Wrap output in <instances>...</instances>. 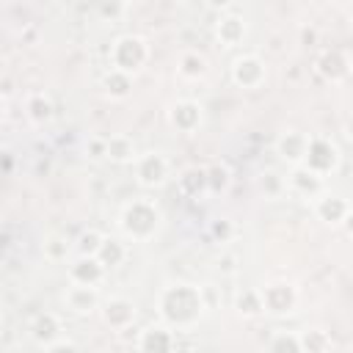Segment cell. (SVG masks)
I'll return each instance as SVG.
<instances>
[{
    "label": "cell",
    "mask_w": 353,
    "mask_h": 353,
    "mask_svg": "<svg viewBox=\"0 0 353 353\" xmlns=\"http://www.w3.org/2000/svg\"><path fill=\"white\" fill-rule=\"evenodd\" d=\"M154 309H157L160 323H165L174 331H188L199 325V320L207 314L204 287L193 281H168L160 287Z\"/></svg>",
    "instance_id": "6da1fadb"
},
{
    "label": "cell",
    "mask_w": 353,
    "mask_h": 353,
    "mask_svg": "<svg viewBox=\"0 0 353 353\" xmlns=\"http://www.w3.org/2000/svg\"><path fill=\"white\" fill-rule=\"evenodd\" d=\"M116 226L124 240L149 243L163 226V210L154 199H130L116 215Z\"/></svg>",
    "instance_id": "7a4b0ae2"
},
{
    "label": "cell",
    "mask_w": 353,
    "mask_h": 353,
    "mask_svg": "<svg viewBox=\"0 0 353 353\" xmlns=\"http://www.w3.org/2000/svg\"><path fill=\"white\" fill-rule=\"evenodd\" d=\"M152 58V47L149 41L141 36V33H121L113 39L110 44V52H108V61H110V69H119L124 74H141L146 69Z\"/></svg>",
    "instance_id": "3957f363"
},
{
    "label": "cell",
    "mask_w": 353,
    "mask_h": 353,
    "mask_svg": "<svg viewBox=\"0 0 353 353\" xmlns=\"http://www.w3.org/2000/svg\"><path fill=\"white\" fill-rule=\"evenodd\" d=\"M132 174L143 190H160L171 179V160L160 149L138 152L132 160Z\"/></svg>",
    "instance_id": "277c9868"
},
{
    "label": "cell",
    "mask_w": 353,
    "mask_h": 353,
    "mask_svg": "<svg viewBox=\"0 0 353 353\" xmlns=\"http://www.w3.org/2000/svg\"><path fill=\"white\" fill-rule=\"evenodd\" d=\"M303 165L320 176H331L342 165V149L331 135H309Z\"/></svg>",
    "instance_id": "5b68a950"
},
{
    "label": "cell",
    "mask_w": 353,
    "mask_h": 353,
    "mask_svg": "<svg viewBox=\"0 0 353 353\" xmlns=\"http://www.w3.org/2000/svg\"><path fill=\"white\" fill-rule=\"evenodd\" d=\"M259 295H262V309L273 317H287L298 309V301H301V292L292 281L287 279H276V281H268L265 287H259Z\"/></svg>",
    "instance_id": "8992f818"
},
{
    "label": "cell",
    "mask_w": 353,
    "mask_h": 353,
    "mask_svg": "<svg viewBox=\"0 0 353 353\" xmlns=\"http://www.w3.org/2000/svg\"><path fill=\"white\" fill-rule=\"evenodd\" d=\"M229 77L237 88L243 91H254V88H262L265 80H268V66L265 61L256 55V52H240L232 58L229 63Z\"/></svg>",
    "instance_id": "52a82bcc"
},
{
    "label": "cell",
    "mask_w": 353,
    "mask_h": 353,
    "mask_svg": "<svg viewBox=\"0 0 353 353\" xmlns=\"http://www.w3.org/2000/svg\"><path fill=\"white\" fill-rule=\"evenodd\" d=\"M165 121H168V127L174 132L193 135L204 124V105L196 102V99H188V97L185 99H174L168 105V110H165Z\"/></svg>",
    "instance_id": "ba28073f"
},
{
    "label": "cell",
    "mask_w": 353,
    "mask_h": 353,
    "mask_svg": "<svg viewBox=\"0 0 353 353\" xmlns=\"http://www.w3.org/2000/svg\"><path fill=\"white\" fill-rule=\"evenodd\" d=\"M312 212L320 223L336 229V226H345L350 221V201L339 193H331V190H320L314 199H312Z\"/></svg>",
    "instance_id": "9c48e42d"
},
{
    "label": "cell",
    "mask_w": 353,
    "mask_h": 353,
    "mask_svg": "<svg viewBox=\"0 0 353 353\" xmlns=\"http://www.w3.org/2000/svg\"><path fill=\"white\" fill-rule=\"evenodd\" d=\"M314 72L331 83V85H342L347 77H350V55L339 47H325L317 52L314 58Z\"/></svg>",
    "instance_id": "30bf717a"
},
{
    "label": "cell",
    "mask_w": 353,
    "mask_h": 353,
    "mask_svg": "<svg viewBox=\"0 0 353 353\" xmlns=\"http://www.w3.org/2000/svg\"><path fill=\"white\" fill-rule=\"evenodd\" d=\"M99 317L110 331H127L138 317V306L124 295H110L99 303Z\"/></svg>",
    "instance_id": "8fae6325"
},
{
    "label": "cell",
    "mask_w": 353,
    "mask_h": 353,
    "mask_svg": "<svg viewBox=\"0 0 353 353\" xmlns=\"http://www.w3.org/2000/svg\"><path fill=\"white\" fill-rule=\"evenodd\" d=\"M61 301H63L66 312L74 314V317H91L94 312H99V303H102L97 287H88V284H72V281H69V287L63 290Z\"/></svg>",
    "instance_id": "7c38bea8"
},
{
    "label": "cell",
    "mask_w": 353,
    "mask_h": 353,
    "mask_svg": "<svg viewBox=\"0 0 353 353\" xmlns=\"http://www.w3.org/2000/svg\"><path fill=\"white\" fill-rule=\"evenodd\" d=\"M212 36L215 41L223 47V50H234L245 41L248 36V22L243 19V14H234V11H223L218 14L215 25H212Z\"/></svg>",
    "instance_id": "4fadbf2b"
},
{
    "label": "cell",
    "mask_w": 353,
    "mask_h": 353,
    "mask_svg": "<svg viewBox=\"0 0 353 353\" xmlns=\"http://www.w3.org/2000/svg\"><path fill=\"white\" fill-rule=\"evenodd\" d=\"M176 347V331L165 323H149L135 336V350L141 353H168Z\"/></svg>",
    "instance_id": "5bb4252c"
},
{
    "label": "cell",
    "mask_w": 353,
    "mask_h": 353,
    "mask_svg": "<svg viewBox=\"0 0 353 353\" xmlns=\"http://www.w3.org/2000/svg\"><path fill=\"white\" fill-rule=\"evenodd\" d=\"M306 143H309V132L290 127V130H281V132L276 135V143H273V146H276L279 160L292 168V165H301V163H303V157H306Z\"/></svg>",
    "instance_id": "9a60e30c"
},
{
    "label": "cell",
    "mask_w": 353,
    "mask_h": 353,
    "mask_svg": "<svg viewBox=\"0 0 353 353\" xmlns=\"http://www.w3.org/2000/svg\"><path fill=\"white\" fill-rule=\"evenodd\" d=\"M284 179H287V190H290V193H295V196H301V199H309V201L325 188V182H323L325 176L314 174V171L306 168L303 163H301V165H292Z\"/></svg>",
    "instance_id": "2e32d148"
},
{
    "label": "cell",
    "mask_w": 353,
    "mask_h": 353,
    "mask_svg": "<svg viewBox=\"0 0 353 353\" xmlns=\"http://www.w3.org/2000/svg\"><path fill=\"white\" fill-rule=\"evenodd\" d=\"M66 276L72 284H88V287H99L108 276L105 265L97 256H74L66 268Z\"/></svg>",
    "instance_id": "e0dca14e"
},
{
    "label": "cell",
    "mask_w": 353,
    "mask_h": 353,
    "mask_svg": "<svg viewBox=\"0 0 353 353\" xmlns=\"http://www.w3.org/2000/svg\"><path fill=\"white\" fill-rule=\"evenodd\" d=\"M25 119L36 130L52 124V119H55V102H52V97L47 91H30L25 97Z\"/></svg>",
    "instance_id": "ac0fdd59"
},
{
    "label": "cell",
    "mask_w": 353,
    "mask_h": 353,
    "mask_svg": "<svg viewBox=\"0 0 353 353\" xmlns=\"http://www.w3.org/2000/svg\"><path fill=\"white\" fill-rule=\"evenodd\" d=\"M176 193L182 199H204L207 196V171H204V165H185L176 174Z\"/></svg>",
    "instance_id": "d6986e66"
},
{
    "label": "cell",
    "mask_w": 353,
    "mask_h": 353,
    "mask_svg": "<svg viewBox=\"0 0 353 353\" xmlns=\"http://www.w3.org/2000/svg\"><path fill=\"white\" fill-rule=\"evenodd\" d=\"M30 339L39 345V347H47L52 339H58L63 334V323L55 312H39L33 320H30Z\"/></svg>",
    "instance_id": "ffe728a7"
},
{
    "label": "cell",
    "mask_w": 353,
    "mask_h": 353,
    "mask_svg": "<svg viewBox=\"0 0 353 353\" xmlns=\"http://www.w3.org/2000/svg\"><path fill=\"white\" fill-rule=\"evenodd\" d=\"M135 154H138V146H135V141L127 132L108 135V141H105V160L108 163H113V165H132Z\"/></svg>",
    "instance_id": "44dd1931"
},
{
    "label": "cell",
    "mask_w": 353,
    "mask_h": 353,
    "mask_svg": "<svg viewBox=\"0 0 353 353\" xmlns=\"http://www.w3.org/2000/svg\"><path fill=\"white\" fill-rule=\"evenodd\" d=\"M210 72V61L204 52L199 50H182L179 58H176V74L188 83H196V80H204Z\"/></svg>",
    "instance_id": "7402d4cb"
},
{
    "label": "cell",
    "mask_w": 353,
    "mask_h": 353,
    "mask_svg": "<svg viewBox=\"0 0 353 353\" xmlns=\"http://www.w3.org/2000/svg\"><path fill=\"white\" fill-rule=\"evenodd\" d=\"M132 74H124V72H119V69H108L105 74H102V91H105V97L108 99H113V102H124V99H130V94H132Z\"/></svg>",
    "instance_id": "603a6c76"
},
{
    "label": "cell",
    "mask_w": 353,
    "mask_h": 353,
    "mask_svg": "<svg viewBox=\"0 0 353 353\" xmlns=\"http://www.w3.org/2000/svg\"><path fill=\"white\" fill-rule=\"evenodd\" d=\"M94 256L105 265V270H113V268L124 265V259H127V245H124L121 237H116V234H105Z\"/></svg>",
    "instance_id": "cb8c5ba5"
},
{
    "label": "cell",
    "mask_w": 353,
    "mask_h": 353,
    "mask_svg": "<svg viewBox=\"0 0 353 353\" xmlns=\"http://www.w3.org/2000/svg\"><path fill=\"white\" fill-rule=\"evenodd\" d=\"M204 171H207V196H226L232 188V179H234L232 168L226 163L215 160V163L204 165Z\"/></svg>",
    "instance_id": "d4e9b609"
},
{
    "label": "cell",
    "mask_w": 353,
    "mask_h": 353,
    "mask_svg": "<svg viewBox=\"0 0 353 353\" xmlns=\"http://www.w3.org/2000/svg\"><path fill=\"white\" fill-rule=\"evenodd\" d=\"M234 312L243 317V320H254L259 317L265 309H262V295H259V287H243L237 295H234Z\"/></svg>",
    "instance_id": "484cf974"
},
{
    "label": "cell",
    "mask_w": 353,
    "mask_h": 353,
    "mask_svg": "<svg viewBox=\"0 0 353 353\" xmlns=\"http://www.w3.org/2000/svg\"><path fill=\"white\" fill-rule=\"evenodd\" d=\"M41 254L47 262H66L74 251H72V240L66 234H47L44 243H41Z\"/></svg>",
    "instance_id": "4316f807"
},
{
    "label": "cell",
    "mask_w": 353,
    "mask_h": 353,
    "mask_svg": "<svg viewBox=\"0 0 353 353\" xmlns=\"http://www.w3.org/2000/svg\"><path fill=\"white\" fill-rule=\"evenodd\" d=\"M298 342H301V353H328L331 350V336L323 328L298 331Z\"/></svg>",
    "instance_id": "83f0119b"
},
{
    "label": "cell",
    "mask_w": 353,
    "mask_h": 353,
    "mask_svg": "<svg viewBox=\"0 0 353 353\" xmlns=\"http://www.w3.org/2000/svg\"><path fill=\"white\" fill-rule=\"evenodd\" d=\"M256 188H259V193H262L265 199H279V196L287 190V179H284L279 171L265 168V171L256 176Z\"/></svg>",
    "instance_id": "f1b7e54d"
},
{
    "label": "cell",
    "mask_w": 353,
    "mask_h": 353,
    "mask_svg": "<svg viewBox=\"0 0 353 353\" xmlns=\"http://www.w3.org/2000/svg\"><path fill=\"white\" fill-rule=\"evenodd\" d=\"M102 232L99 229H83L74 240H72V251H74V256H94L97 254V248H99V243H102Z\"/></svg>",
    "instance_id": "f546056e"
},
{
    "label": "cell",
    "mask_w": 353,
    "mask_h": 353,
    "mask_svg": "<svg viewBox=\"0 0 353 353\" xmlns=\"http://www.w3.org/2000/svg\"><path fill=\"white\" fill-rule=\"evenodd\" d=\"M270 353H301L298 331H273V336L265 345Z\"/></svg>",
    "instance_id": "4dcf8cb0"
},
{
    "label": "cell",
    "mask_w": 353,
    "mask_h": 353,
    "mask_svg": "<svg viewBox=\"0 0 353 353\" xmlns=\"http://www.w3.org/2000/svg\"><path fill=\"white\" fill-rule=\"evenodd\" d=\"M207 232H210V237L215 240V243H229L232 237H234V221H229V218H212L210 221V226H207Z\"/></svg>",
    "instance_id": "1f68e13d"
},
{
    "label": "cell",
    "mask_w": 353,
    "mask_h": 353,
    "mask_svg": "<svg viewBox=\"0 0 353 353\" xmlns=\"http://www.w3.org/2000/svg\"><path fill=\"white\" fill-rule=\"evenodd\" d=\"M105 141H108V135H88L85 141H83V154L88 157V160H105Z\"/></svg>",
    "instance_id": "d6a6232c"
},
{
    "label": "cell",
    "mask_w": 353,
    "mask_h": 353,
    "mask_svg": "<svg viewBox=\"0 0 353 353\" xmlns=\"http://www.w3.org/2000/svg\"><path fill=\"white\" fill-rule=\"evenodd\" d=\"M124 0H97V11L102 19H119L124 14Z\"/></svg>",
    "instance_id": "836d02e7"
},
{
    "label": "cell",
    "mask_w": 353,
    "mask_h": 353,
    "mask_svg": "<svg viewBox=\"0 0 353 353\" xmlns=\"http://www.w3.org/2000/svg\"><path fill=\"white\" fill-rule=\"evenodd\" d=\"M44 350H50V353H61V350H80V342H74V339H69V336H58V339H52Z\"/></svg>",
    "instance_id": "e575fe53"
},
{
    "label": "cell",
    "mask_w": 353,
    "mask_h": 353,
    "mask_svg": "<svg viewBox=\"0 0 353 353\" xmlns=\"http://www.w3.org/2000/svg\"><path fill=\"white\" fill-rule=\"evenodd\" d=\"M204 6H207L210 11H215V14H223V11H232L234 0H204Z\"/></svg>",
    "instance_id": "d590c367"
},
{
    "label": "cell",
    "mask_w": 353,
    "mask_h": 353,
    "mask_svg": "<svg viewBox=\"0 0 353 353\" xmlns=\"http://www.w3.org/2000/svg\"><path fill=\"white\" fill-rule=\"evenodd\" d=\"M8 116V97L0 91V124H3V119Z\"/></svg>",
    "instance_id": "8d00e7d4"
},
{
    "label": "cell",
    "mask_w": 353,
    "mask_h": 353,
    "mask_svg": "<svg viewBox=\"0 0 353 353\" xmlns=\"http://www.w3.org/2000/svg\"><path fill=\"white\" fill-rule=\"evenodd\" d=\"M3 314H6V309H3V301H0V320H3Z\"/></svg>",
    "instance_id": "74e56055"
},
{
    "label": "cell",
    "mask_w": 353,
    "mask_h": 353,
    "mask_svg": "<svg viewBox=\"0 0 353 353\" xmlns=\"http://www.w3.org/2000/svg\"><path fill=\"white\" fill-rule=\"evenodd\" d=\"M124 3H127V0H124Z\"/></svg>",
    "instance_id": "f35d334b"
},
{
    "label": "cell",
    "mask_w": 353,
    "mask_h": 353,
    "mask_svg": "<svg viewBox=\"0 0 353 353\" xmlns=\"http://www.w3.org/2000/svg\"><path fill=\"white\" fill-rule=\"evenodd\" d=\"M0 77H3V74H0Z\"/></svg>",
    "instance_id": "ab89813d"
}]
</instances>
